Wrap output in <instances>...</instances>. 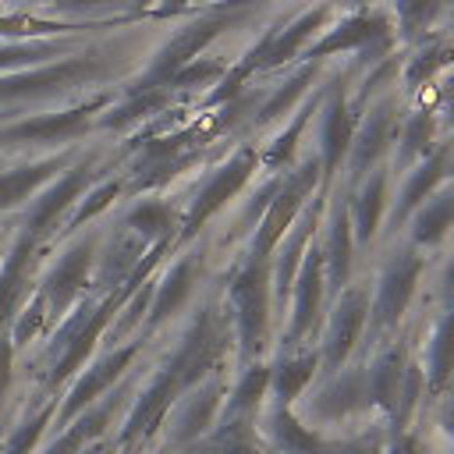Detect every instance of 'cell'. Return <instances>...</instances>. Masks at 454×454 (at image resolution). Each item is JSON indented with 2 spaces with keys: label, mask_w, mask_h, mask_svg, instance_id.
I'll return each mask as SVG.
<instances>
[{
  "label": "cell",
  "mask_w": 454,
  "mask_h": 454,
  "mask_svg": "<svg viewBox=\"0 0 454 454\" xmlns=\"http://www.w3.org/2000/svg\"><path fill=\"white\" fill-rule=\"evenodd\" d=\"M234 301H238V316H241L245 348H255L259 344V333H262V323H266V273H262L259 262L238 277Z\"/></svg>",
  "instance_id": "obj_1"
},
{
  "label": "cell",
  "mask_w": 454,
  "mask_h": 454,
  "mask_svg": "<svg viewBox=\"0 0 454 454\" xmlns=\"http://www.w3.org/2000/svg\"><path fill=\"white\" fill-rule=\"evenodd\" d=\"M415 273H419L415 259H401V262L390 266V273L383 277V287H380V305H376L380 319L390 323V319H397L404 312V305L411 298V287H415Z\"/></svg>",
  "instance_id": "obj_2"
},
{
  "label": "cell",
  "mask_w": 454,
  "mask_h": 454,
  "mask_svg": "<svg viewBox=\"0 0 454 454\" xmlns=\"http://www.w3.org/2000/svg\"><path fill=\"white\" fill-rule=\"evenodd\" d=\"M362 319H365V301H362V294H355V298H348L340 305V312L333 319V333L326 340V362L330 365H337L351 351V344H355V337L362 330Z\"/></svg>",
  "instance_id": "obj_3"
},
{
  "label": "cell",
  "mask_w": 454,
  "mask_h": 454,
  "mask_svg": "<svg viewBox=\"0 0 454 454\" xmlns=\"http://www.w3.org/2000/svg\"><path fill=\"white\" fill-rule=\"evenodd\" d=\"M248 167H252V156H241V160H234V163H231V167H227V170H223V174H220V177H216V181H213V184L202 192L199 206L192 209L188 231H195V227H199V223H202V220H206V216H209V213H213V209H216V206H220V202H223V199H227V195H231V192H234V188L245 181Z\"/></svg>",
  "instance_id": "obj_4"
},
{
  "label": "cell",
  "mask_w": 454,
  "mask_h": 454,
  "mask_svg": "<svg viewBox=\"0 0 454 454\" xmlns=\"http://www.w3.org/2000/svg\"><path fill=\"white\" fill-rule=\"evenodd\" d=\"M85 270H89V245L67 252V259L53 270V277H50V298H53V305H64L71 298V291L82 287Z\"/></svg>",
  "instance_id": "obj_5"
},
{
  "label": "cell",
  "mask_w": 454,
  "mask_h": 454,
  "mask_svg": "<svg viewBox=\"0 0 454 454\" xmlns=\"http://www.w3.org/2000/svg\"><path fill=\"white\" fill-rule=\"evenodd\" d=\"M128 358H131V351H121V355H114L110 362H103V365H99L96 372H89V376H85V380L78 383L74 397L67 401V415H71V411H78V408H82L85 401H92V397H96L99 390H106V383H110V380H114V376H117V372H121V369L128 365Z\"/></svg>",
  "instance_id": "obj_6"
},
{
  "label": "cell",
  "mask_w": 454,
  "mask_h": 454,
  "mask_svg": "<svg viewBox=\"0 0 454 454\" xmlns=\"http://www.w3.org/2000/svg\"><path fill=\"white\" fill-rule=\"evenodd\" d=\"M316 298H319V255L309 259L301 280H298V301H294V330H305L312 312H316Z\"/></svg>",
  "instance_id": "obj_7"
},
{
  "label": "cell",
  "mask_w": 454,
  "mask_h": 454,
  "mask_svg": "<svg viewBox=\"0 0 454 454\" xmlns=\"http://www.w3.org/2000/svg\"><path fill=\"white\" fill-rule=\"evenodd\" d=\"M174 387H177V380L167 372L149 394H145V401L138 404V411L131 415V422H128V433H142L149 422H156V415L167 408V401H170V394H174Z\"/></svg>",
  "instance_id": "obj_8"
},
{
  "label": "cell",
  "mask_w": 454,
  "mask_h": 454,
  "mask_svg": "<svg viewBox=\"0 0 454 454\" xmlns=\"http://www.w3.org/2000/svg\"><path fill=\"white\" fill-rule=\"evenodd\" d=\"M209 415H213V390H202L184 404V411L177 419V429H174V440L181 443V440H192L195 433H202L209 426Z\"/></svg>",
  "instance_id": "obj_9"
},
{
  "label": "cell",
  "mask_w": 454,
  "mask_h": 454,
  "mask_svg": "<svg viewBox=\"0 0 454 454\" xmlns=\"http://www.w3.org/2000/svg\"><path fill=\"white\" fill-rule=\"evenodd\" d=\"M82 181H85V174L78 170V174H71V177H64L43 202H39V209H35V216H32V227H46L64 206H67V199H74L78 195V188H82Z\"/></svg>",
  "instance_id": "obj_10"
},
{
  "label": "cell",
  "mask_w": 454,
  "mask_h": 454,
  "mask_svg": "<svg viewBox=\"0 0 454 454\" xmlns=\"http://www.w3.org/2000/svg\"><path fill=\"white\" fill-rule=\"evenodd\" d=\"M301 192H305V184L301 188H291L287 195H280V202L273 206V213L266 216V223H262V231H259V241H255V252H266V245L284 231V223L291 220V213H294V206H298V199H301Z\"/></svg>",
  "instance_id": "obj_11"
},
{
  "label": "cell",
  "mask_w": 454,
  "mask_h": 454,
  "mask_svg": "<svg viewBox=\"0 0 454 454\" xmlns=\"http://www.w3.org/2000/svg\"><path fill=\"white\" fill-rule=\"evenodd\" d=\"M273 429H277V440H280V447L287 454H323L319 440L312 433H305L298 422H291L287 415H277V426Z\"/></svg>",
  "instance_id": "obj_12"
},
{
  "label": "cell",
  "mask_w": 454,
  "mask_h": 454,
  "mask_svg": "<svg viewBox=\"0 0 454 454\" xmlns=\"http://www.w3.org/2000/svg\"><path fill=\"white\" fill-rule=\"evenodd\" d=\"M450 223H454V195L436 199V202L419 216L415 238H419V241H433V238H436V234H443Z\"/></svg>",
  "instance_id": "obj_13"
},
{
  "label": "cell",
  "mask_w": 454,
  "mask_h": 454,
  "mask_svg": "<svg viewBox=\"0 0 454 454\" xmlns=\"http://www.w3.org/2000/svg\"><path fill=\"white\" fill-rule=\"evenodd\" d=\"M188 287H192V266H177V270L167 277V284L160 287V298H156V319L170 316V312L181 305V298L188 294Z\"/></svg>",
  "instance_id": "obj_14"
},
{
  "label": "cell",
  "mask_w": 454,
  "mask_h": 454,
  "mask_svg": "<svg viewBox=\"0 0 454 454\" xmlns=\"http://www.w3.org/2000/svg\"><path fill=\"white\" fill-rule=\"evenodd\" d=\"M312 365H316V358H301V362H287V365H280V369H277L273 383H277L280 401H291V397H294V394H298V390L309 383Z\"/></svg>",
  "instance_id": "obj_15"
},
{
  "label": "cell",
  "mask_w": 454,
  "mask_h": 454,
  "mask_svg": "<svg viewBox=\"0 0 454 454\" xmlns=\"http://www.w3.org/2000/svg\"><path fill=\"white\" fill-rule=\"evenodd\" d=\"M46 170H50V167H28V170L0 174V206H7V202H14V199H21L25 192H32L35 181L46 177Z\"/></svg>",
  "instance_id": "obj_16"
},
{
  "label": "cell",
  "mask_w": 454,
  "mask_h": 454,
  "mask_svg": "<svg viewBox=\"0 0 454 454\" xmlns=\"http://www.w3.org/2000/svg\"><path fill=\"white\" fill-rule=\"evenodd\" d=\"M348 255H351V238H348V220L340 216L333 223V238H330V277H333V284H344Z\"/></svg>",
  "instance_id": "obj_17"
},
{
  "label": "cell",
  "mask_w": 454,
  "mask_h": 454,
  "mask_svg": "<svg viewBox=\"0 0 454 454\" xmlns=\"http://www.w3.org/2000/svg\"><path fill=\"white\" fill-rule=\"evenodd\" d=\"M397 380H401V358L390 355L376 365V380H372V397L383 401V404H394L397 401Z\"/></svg>",
  "instance_id": "obj_18"
},
{
  "label": "cell",
  "mask_w": 454,
  "mask_h": 454,
  "mask_svg": "<svg viewBox=\"0 0 454 454\" xmlns=\"http://www.w3.org/2000/svg\"><path fill=\"white\" fill-rule=\"evenodd\" d=\"M206 454H252V429L248 426H227L213 436Z\"/></svg>",
  "instance_id": "obj_19"
},
{
  "label": "cell",
  "mask_w": 454,
  "mask_h": 454,
  "mask_svg": "<svg viewBox=\"0 0 454 454\" xmlns=\"http://www.w3.org/2000/svg\"><path fill=\"white\" fill-rule=\"evenodd\" d=\"M450 369H454V316L443 319L436 333V348H433V376L443 380Z\"/></svg>",
  "instance_id": "obj_20"
},
{
  "label": "cell",
  "mask_w": 454,
  "mask_h": 454,
  "mask_svg": "<svg viewBox=\"0 0 454 454\" xmlns=\"http://www.w3.org/2000/svg\"><path fill=\"white\" fill-rule=\"evenodd\" d=\"M85 117L82 114H64V117H53V121H32V124H21L14 135H28V138H53L60 131H71L78 128Z\"/></svg>",
  "instance_id": "obj_21"
},
{
  "label": "cell",
  "mask_w": 454,
  "mask_h": 454,
  "mask_svg": "<svg viewBox=\"0 0 454 454\" xmlns=\"http://www.w3.org/2000/svg\"><path fill=\"white\" fill-rule=\"evenodd\" d=\"M99 323H103V312H99L96 319H89V326H85V330L74 337V348H67V355L60 358V369H57V376H67V372H71V369L82 362V355L92 348V340H96V333H99Z\"/></svg>",
  "instance_id": "obj_22"
},
{
  "label": "cell",
  "mask_w": 454,
  "mask_h": 454,
  "mask_svg": "<svg viewBox=\"0 0 454 454\" xmlns=\"http://www.w3.org/2000/svg\"><path fill=\"white\" fill-rule=\"evenodd\" d=\"M355 401H358V383L348 376V380H340V383H337L330 394H323L319 411H326V415H340V411L355 408Z\"/></svg>",
  "instance_id": "obj_23"
},
{
  "label": "cell",
  "mask_w": 454,
  "mask_h": 454,
  "mask_svg": "<svg viewBox=\"0 0 454 454\" xmlns=\"http://www.w3.org/2000/svg\"><path fill=\"white\" fill-rule=\"evenodd\" d=\"M316 21H319V11H312V14H309L305 21H298V25H294L287 35H280V39L273 43V50H266L270 57H262V60H273V64H277V60H284V57H287V53H291V50H294V46H298L305 35H309V28H312Z\"/></svg>",
  "instance_id": "obj_24"
},
{
  "label": "cell",
  "mask_w": 454,
  "mask_h": 454,
  "mask_svg": "<svg viewBox=\"0 0 454 454\" xmlns=\"http://www.w3.org/2000/svg\"><path fill=\"white\" fill-rule=\"evenodd\" d=\"M348 135H351V117L337 106L330 117H326V138H330V163L340 156V149L348 145Z\"/></svg>",
  "instance_id": "obj_25"
},
{
  "label": "cell",
  "mask_w": 454,
  "mask_h": 454,
  "mask_svg": "<svg viewBox=\"0 0 454 454\" xmlns=\"http://www.w3.org/2000/svg\"><path fill=\"white\" fill-rule=\"evenodd\" d=\"M380 206H383V181H372V184H369V192H365V199H362V206H358V223H362V234H372Z\"/></svg>",
  "instance_id": "obj_26"
},
{
  "label": "cell",
  "mask_w": 454,
  "mask_h": 454,
  "mask_svg": "<svg viewBox=\"0 0 454 454\" xmlns=\"http://www.w3.org/2000/svg\"><path fill=\"white\" fill-rule=\"evenodd\" d=\"M440 170H443V160H433L429 167H422V174L404 188V206H401V209H408L411 202H419V199H422V192H429V184L440 177Z\"/></svg>",
  "instance_id": "obj_27"
},
{
  "label": "cell",
  "mask_w": 454,
  "mask_h": 454,
  "mask_svg": "<svg viewBox=\"0 0 454 454\" xmlns=\"http://www.w3.org/2000/svg\"><path fill=\"white\" fill-rule=\"evenodd\" d=\"M25 248H28V245H21V248H18V259L7 266V273H4V280H0V319H4V316H7V309L14 305V291H18V266L25 262Z\"/></svg>",
  "instance_id": "obj_28"
},
{
  "label": "cell",
  "mask_w": 454,
  "mask_h": 454,
  "mask_svg": "<svg viewBox=\"0 0 454 454\" xmlns=\"http://www.w3.org/2000/svg\"><path fill=\"white\" fill-rule=\"evenodd\" d=\"M270 383V372L266 369H255V372H248L245 380H241V387H238V401H234V408H248L259 394H262V387Z\"/></svg>",
  "instance_id": "obj_29"
},
{
  "label": "cell",
  "mask_w": 454,
  "mask_h": 454,
  "mask_svg": "<svg viewBox=\"0 0 454 454\" xmlns=\"http://www.w3.org/2000/svg\"><path fill=\"white\" fill-rule=\"evenodd\" d=\"M383 131H387V117H376V121L365 128V135L358 138V163H369V160H372V153L380 149Z\"/></svg>",
  "instance_id": "obj_30"
},
{
  "label": "cell",
  "mask_w": 454,
  "mask_h": 454,
  "mask_svg": "<svg viewBox=\"0 0 454 454\" xmlns=\"http://www.w3.org/2000/svg\"><path fill=\"white\" fill-rule=\"evenodd\" d=\"M131 227L163 231V227H167V209H163V206H142L138 213H131Z\"/></svg>",
  "instance_id": "obj_31"
},
{
  "label": "cell",
  "mask_w": 454,
  "mask_h": 454,
  "mask_svg": "<svg viewBox=\"0 0 454 454\" xmlns=\"http://www.w3.org/2000/svg\"><path fill=\"white\" fill-rule=\"evenodd\" d=\"M43 433V419H35V422H28L21 433H14V440H11V450L7 454H28V447L35 443V436Z\"/></svg>",
  "instance_id": "obj_32"
},
{
  "label": "cell",
  "mask_w": 454,
  "mask_h": 454,
  "mask_svg": "<svg viewBox=\"0 0 454 454\" xmlns=\"http://www.w3.org/2000/svg\"><path fill=\"white\" fill-rule=\"evenodd\" d=\"M7 380H11V348L0 344V390L7 387Z\"/></svg>",
  "instance_id": "obj_33"
},
{
  "label": "cell",
  "mask_w": 454,
  "mask_h": 454,
  "mask_svg": "<svg viewBox=\"0 0 454 454\" xmlns=\"http://www.w3.org/2000/svg\"><path fill=\"white\" fill-rule=\"evenodd\" d=\"M394 454H415V443L411 440H397L394 443Z\"/></svg>",
  "instance_id": "obj_34"
},
{
  "label": "cell",
  "mask_w": 454,
  "mask_h": 454,
  "mask_svg": "<svg viewBox=\"0 0 454 454\" xmlns=\"http://www.w3.org/2000/svg\"><path fill=\"white\" fill-rule=\"evenodd\" d=\"M340 454H372V450H365V447H344Z\"/></svg>",
  "instance_id": "obj_35"
},
{
  "label": "cell",
  "mask_w": 454,
  "mask_h": 454,
  "mask_svg": "<svg viewBox=\"0 0 454 454\" xmlns=\"http://www.w3.org/2000/svg\"><path fill=\"white\" fill-rule=\"evenodd\" d=\"M74 4H92V0H74Z\"/></svg>",
  "instance_id": "obj_36"
},
{
  "label": "cell",
  "mask_w": 454,
  "mask_h": 454,
  "mask_svg": "<svg viewBox=\"0 0 454 454\" xmlns=\"http://www.w3.org/2000/svg\"><path fill=\"white\" fill-rule=\"evenodd\" d=\"M450 287H454V270H450Z\"/></svg>",
  "instance_id": "obj_37"
},
{
  "label": "cell",
  "mask_w": 454,
  "mask_h": 454,
  "mask_svg": "<svg viewBox=\"0 0 454 454\" xmlns=\"http://www.w3.org/2000/svg\"><path fill=\"white\" fill-rule=\"evenodd\" d=\"M85 454H99V450H85Z\"/></svg>",
  "instance_id": "obj_38"
},
{
  "label": "cell",
  "mask_w": 454,
  "mask_h": 454,
  "mask_svg": "<svg viewBox=\"0 0 454 454\" xmlns=\"http://www.w3.org/2000/svg\"><path fill=\"white\" fill-rule=\"evenodd\" d=\"M450 426H454V415H450Z\"/></svg>",
  "instance_id": "obj_39"
},
{
  "label": "cell",
  "mask_w": 454,
  "mask_h": 454,
  "mask_svg": "<svg viewBox=\"0 0 454 454\" xmlns=\"http://www.w3.org/2000/svg\"><path fill=\"white\" fill-rule=\"evenodd\" d=\"M450 110H454V106H450Z\"/></svg>",
  "instance_id": "obj_40"
}]
</instances>
